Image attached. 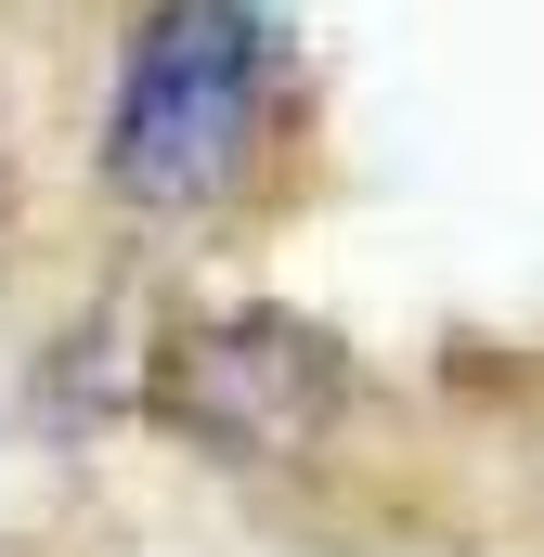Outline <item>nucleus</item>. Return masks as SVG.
Returning <instances> with one entry per match:
<instances>
[{"instance_id": "nucleus-1", "label": "nucleus", "mask_w": 544, "mask_h": 557, "mask_svg": "<svg viewBox=\"0 0 544 557\" xmlns=\"http://www.w3.org/2000/svg\"><path fill=\"white\" fill-rule=\"evenodd\" d=\"M298 117V26L272 0H131L104 91V195L143 221L234 208Z\"/></svg>"}, {"instance_id": "nucleus-2", "label": "nucleus", "mask_w": 544, "mask_h": 557, "mask_svg": "<svg viewBox=\"0 0 544 557\" xmlns=\"http://www.w3.org/2000/svg\"><path fill=\"white\" fill-rule=\"evenodd\" d=\"M350 350L298 311H195L169 350H156V416L182 428L195 454L221 467H298L324 454L350 416Z\"/></svg>"}, {"instance_id": "nucleus-3", "label": "nucleus", "mask_w": 544, "mask_h": 557, "mask_svg": "<svg viewBox=\"0 0 544 557\" xmlns=\"http://www.w3.org/2000/svg\"><path fill=\"white\" fill-rule=\"evenodd\" d=\"M0 182H13V143H0ZM0 221H13V195H0Z\"/></svg>"}]
</instances>
